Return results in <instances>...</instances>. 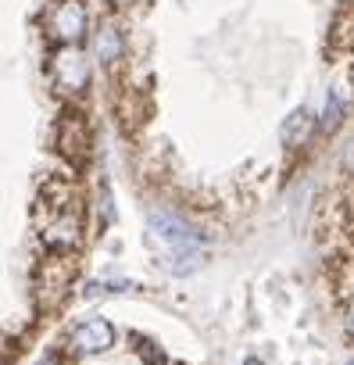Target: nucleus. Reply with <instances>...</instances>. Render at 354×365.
<instances>
[{
    "label": "nucleus",
    "mask_w": 354,
    "mask_h": 365,
    "mask_svg": "<svg viewBox=\"0 0 354 365\" xmlns=\"http://www.w3.org/2000/svg\"><path fill=\"white\" fill-rule=\"evenodd\" d=\"M47 33L58 43H79V36L86 33V8L83 0H58L47 11Z\"/></svg>",
    "instance_id": "obj_1"
},
{
    "label": "nucleus",
    "mask_w": 354,
    "mask_h": 365,
    "mask_svg": "<svg viewBox=\"0 0 354 365\" xmlns=\"http://www.w3.org/2000/svg\"><path fill=\"white\" fill-rule=\"evenodd\" d=\"M54 79H58V86H61V90H68V93L86 90L90 65H86V54H83L76 43H65V47L54 54Z\"/></svg>",
    "instance_id": "obj_2"
},
{
    "label": "nucleus",
    "mask_w": 354,
    "mask_h": 365,
    "mask_svg": "<svg viewBox=\"0 0 354 365\" xmlns=\"http://www.w3.org/2000/svg\"><path fill=\"white\" fill-rule=\"evenodd\" d=\"M76 344H79L83 351H104V347L115 344V329H111L104 319H90L86 326H79Z\"/></svg>",
    "instance_id": "obj_3"
},
{
    "label": "nucleus",
    "mask_w": 354,
    "mask_h": 365,
    "mask_svg": "<svg viewBox=\"0 0 354 365\" xmlns=\"http://www.w3.org/2000/svg\"><path fill=\"white\" fill-rule=\"evenodd\" d=\"M93 54H97L104 65H111V61H118V58H122V33H118V26H115V22H104V26L97 29Z\"/></svg>",
    "instance_id": "obj_4"
},
{
    "label": "nucleus",
    "mask_w": 354,
    "mask_h": 365,
    "mask_svg": "<svg viewBox=\"0 0 354 365\" xmlns=\"http://www.w3.org/2000/svg\"><path fill=\"white\" fill-rule=\"evenodd\" d=\"M311 125H315L311 111L301 108V111H293V115L286 118V125H283V140H286L290 147H297V143H304V140L311 136Z\"/></svg>",
    "instance_id": "obj_5"
},
{
    "label": "nucleus",
    "mask_w": 354,
    "mask_h": 365,
    "mask_svg": "<svg viewBox=\"0 0 354 365\" xmlns=\"http://www.w3.org/2000/svg\"><path fill=\"white\" fill-rule=\"evenodd\" d=\"M58 140H61V154L79 158V147L86 143V125L79 118H65L61 129H58Z\"/></svg>",
    "instance_id": "obj_6"
},
{
    "label": "nucleus",
    "mask_w": 354,
    "mask_h": 365,
    "mask_svg": "<svg viewBox=\"0 0 354 365\" xmlns=\"http://www.w3.org/2000/svg\"><path fill=\"white\" fill-rule=\"evenodd\" d=\"M340 115H343V101L333 93V97H329V108H326V118H322V129H333V125L340 122Z\"/></svg>",
    "instance_id": "obj_7"
},
{
    "label": "nucleus",
    "mask_w": 354,
    "mask_h": 365,
    "mask_svg": "<svg viewBox=\"0 0 354 365\" xmlns=\"http://www.w3.org/2000/svg\"><path fill=\"white\" fill-rule=\"evenodd\" d=\"M247 365H261V361H254V358H251V361H247Z\"/></svg>",
    "instance_id": "obj_8"
},
{
    "label": "nucleus",
    "mask_w": 354,
    "mask_h": 365,
    "mask_svg": "<svg viewBox=\"0 0 354 365\" xmlns=\"http://www.w3.org/2000/svg\"><path fill=\"white\" fill-rule=\"evenodd\" d=\"M350 326H354V319H350Z\"/></svg>",
    "instance_id": "obj_9"
}]
</instances>
